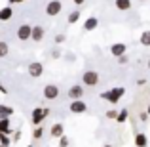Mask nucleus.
<instances>
[{
	"label": "nucleus",
	"mask_w": 150,
	"mask_h": 147,
	"mask_svg": "<svg viewBox=\"0 0 150 147\" xmlns=\"http://www.w3.org/2000/svg\"><path fill=\"white\" fill-rule=\"evenodd\" d=\"M42 136H44V128H42V126H36L34 132H33V138L34 140H42Z\"/></svg>",
	"instance_id": "obj_23"
},
{
	"label": "nucleus",
	"mask_w": 150,
	"mask_h": 147,
	"mask_svg": "<svg viewBox=\"0 0 150 147\" xmlns=\"http://www.w3.org/2000/svg\"><path fill=\"white\" fill-rule=\"evenodd\" d=\"M0 92H2V94H8V90H6V88H4V86H2V84H0Z\"/></svg>",
	"instance_id": "obj_34"
},
{
	"label": "nucleus",
	"mask_w": 150,
	"mask_h": 147,
	"mask_svg": "<svg viewBox=\"0 0 150 147\" xmlns=\"http://www.w3.org/2000/svg\"><path fill=\"white\" fill-rule=\"evenodd\" d=\"M21 2H25V0H10L11 6H13V4H21Z\"/></svg>",
	"instance_id": "obj_32"
},
{
	"label": "nucleus",
	"mask_w": 150,
	"mask_h": 147,
	"mask_svg": "<svg viewBox=\"0 0 150 147\" xmlns=\"http://www.w3.org/2000/svg\"><path fill=\"white\" fill-rule=\"evenodd\" d=\"M125 52H127V46L124 44V42H114L112 46H110V54L114 55V57H120V55H124Z\"/></svg>",
	"instance_id": "obj_11"
},
{
	"label": "nucleus",
	"mask_w": 150,
	"mask_h": 147,
	"mask_svg": "<svg viewBox=\"0 0 150 147\" xmlns=\"http://www.w3.org/2000/svg\"><path fill=\"white\" fill-rule=\"evenodd\" d=\"M82 96H84V86L82 84H72L69 88V99H82Z\"/></svg>",
	"instance_id": "obj_9"
},
{
	"label": "nucleus",
	"mask_w": 150,
	"mask_h": 147,
	"mask_svg": "<svg viewBox=\"0 0 150 147\" xmlns=\"http://www.w3.org/2000/svg\"><path fill=\"white\" fill-rule=\"evenodd\" d=\"M72 2H74V4H76V6H82V4H84V2H86V0H72Z\"/></svg>",
	"instance_id": "obj_33"
},
{
	"label": "nucleus",
	"mask_w": 150,
	"mask_h": 147,
	"mask_svg": "<svg viewBox=\"0 0 150 147\" xmlns=\"http://www.w3.org/2000/svg\"><path fill=\"white\" fill-rule=\"evenodd\" d=\"M27 147H33V145H27Z\"/></svg>",
	"instance_id": "obj_38"
},
{
	"label": "nucleus",
	"mask_w": 150,
	"mask_h": 147,
	"mask_svg": "<svg viewBox=\"0 0 150 147\" xmlns=\"http://www.w3.org/2000/svg\"><path fill=\"white\" fill-rule=\"evenodd\" d=\"M29 75L33 78H40L42 75H44V63H40V61L29 63Z\"/></svg>",
	"instance_id": "obj_6"
},
{
	"label": "nucleus",
	"mask_w": 150,
	"mask_h": 147,
	"mask_svg": "<svg viewBox=\"0 0 150 147\" xmlns=\"http://www.w3.org/2000/svg\"><path fill=\"white\" fill-rule=\"evenodd\" d=\"M44 98L46 99H57L59 98V86L57 84H46L44 86Z\"/></svg>",
	"instance_id": "obj_7"
},
{
	"label": "nucleus",
	"mask_w": 150,
	"mask_h": 147,
	"mask_svg": "<svg viewBox=\"0 0 150 147\" xmlns=\"http://www.w3.org/2000/svg\"><path fill=\"white\" fill-rule=\"evenodd\" d=\"M105 147H112V145H105Z\"/></svg>",
	"instance_id": "obj_37"
},
{
	"label": "nucleus",
	"mask_w": 150,
	"mask_h": 147,
	"mask_svg": "<svg viewBox=\"0 0 150 147\" xmlns=\"http://www.w3.org/2000/svg\"><path fill=\"white\" fill-rule=\"evenodd\" d=\"M0 145H2V147H10V145H11L10 136H6V134H0Z\"/></svg>",
	"instance_id": "obj_22"
},
{
	"label": "nucleus",
	"mask_w": 150,
	"mask_h": 147,
	"mask_svg": "<svg viewBox=\"0 0 150 147\" xmlns=\"http://www.w3.org/2000/svg\"><path fill=\"white\" fill-rule=\"evenodd\" d=\"M148 145V136L144 132H137L135 134V147H146Z\"/></svg>",
	"instance_id": "obj_13"
},
{
	"label": "nucleus",
	"mask_w": 150,
	"mask_h": 147,
	"mask_svg": "<svg viewBox=\"0 0 150 147\" xmlns=\"http://www.w3.org/2000/svg\"><path fill=\"white\" fill-rule=\"evenodd\" d=\"M50 115V109H42V107H36L33 109V117H30V122L34 126H42V122L46 120V117Z\"/></svg>",
	"instance_id": "obj_2"
},
{
	"label": "nucleus",
	"mask_w": 150,
	"mask_h": 147,
	"mask_svg": "<svg viewBox=\"0 0 150 147\" xmlns=\"http://www.w3.org/2000/svg\"><path fill=\"white\" fill-rule=\"evenodd\" d=\"M44 34H46V29H44V27H42V25H34L33 31H30V40L40 42L42 38H44Z\"/></svg>",
	"instance_id": "obj_10"
},
{
	"label": "nucleus",
	"mask_w": 150,
	"mask_h": 147,
	"mask_svg": "<svg viewBox=\"0 0 150 147\" xmlns=\"http://www.w3.org/2000/svg\"><path fill=\"white\" fill-rule=\"evenodd\" d=\"M141 44L150 46V31H143V34H141Z\"/></svg>",
	"instance_id": "obj_21"
},
{
	"label": "nucleus",
	"mask_w": 150,
	"mask_h": 147,
	"mask_svg": "<svg viewBox=\"0 0 150 147\" xmlns=\"http://www.w3.org/2000/svg\"><path fill=\"white\" fill-rule=\"evenodd\" d=\"M148 69H150V59H148Z\"/></svg>",
	"instance_id": "obj_36"
},
{
	"label": "nucleus",
	"mask_w": 150,
	"mask_h": 147,
	"mask_svg": "<svg viewBox=\"0 0 150 147\" xmlns=\"http://www.w3.org/2000/svg\"><path fill=\"white\" fill-rule=\"evenodd\" d=\"M106 118H112V120H116V117H118V111H114V109H110V111H106Z\"/></svg>",
	"instance_id": "obj_26"
},
{
	"label": "nucleus",
	"mask_w": 150,
	"mask_h": 147,
	"mask_svg": "<svg viewBox=\"0 0 150 147\" xmlns=\"http://www.w3.org/2000/svg\"><path fill=\"white\" fill-rule=\"evenodd\" d=\"M8 52H10V48H8L6 42H0V57H6Z\"/></svg>",
	"instance_id": "obj_24"
},
{
	"label": "nucleus",
	"mask_w": 150,
	"mask_h": 147,
	"mask_svg": "<svg viewBox=\"0 0 150 147\" xmlns=\"http://www.w3.org/2000/svg\"><path fill=\"white\" fill-rule=\"evenodd\" d=\"M11 115H13V109H11V107H8V105H2V103H0V118H10Z\"/></svg>",
	"instance_id": "obj_18"
},
{
	"label": "nucleus",
	"mask_w": 150,
	"mask_h": 147,
	"mask_svg": "<svg viewBox=\"0 0 150 147\" xmlns=\"http://www.w3.org/2000/svg\"><path fill=\"white\" fill-rule=\"evenodd\" d=\"M11 17H13V8L11 6H6L0 10V21H10Z\"/></svg>",
	"instance_id": "obj_14"
},
{
	"label": "nucleus",
	"mask_w": 150,
	"mask_h": 147,
	"mask_svg": "<svg viewBox=\"0 0 150 147\" xmlns=\"http://www.w3.org/2000/svg\"><path fill=\"white\" fill-rule=\"evenodd\" d=\"M114 4H116V8L120 11H127L129 8H131V0H116Z\"/></svg>",
	"instance_id": "obj_17"
},
{
	"label": "nucleus",
	"mask_w": 150,
	"mask_h": 147,
	"mask_svg": "<svg viewBox=\"0 0 150 147\" xmlns=\"http://www.w3.org/2000/svg\"><path fill=\"white\" fill-rule=\"evenodd\" d=\"M82 84H86V86H89V88H93V86H97L99 84V73L97 71H86L84 75H82Z\"/></svg>",
	"instance_id": "obj_3"
},
{
	"label": "nucleus",
	"mask_w": 150,
	"mask_h": 147,
	"mask_svg": "<svg viewBox=\"0 0 150 147\" xmlns=\"http://www.w3.org/2000/svg\"><path fill=\"white\" fill-rule=\"evenodd\" d=\"M69 109H70V113H74V115H84L86 111H88V105H86V101H82V99H74V101H70Z\"/></svg>",
	"instance_id": "obj_5"
},
{
	"label": "nucleus",
	"mask_w": 150,
	"mask_h": 147,
	"mask_svg": "<svg viewBox=\"0 0 150 147\" xmlns=\"http://www.w3.org/2000/svg\"><path fill=\"white\" fill-rule=\"evenodd\" d=\"M127 117H129L127 109H122V111H118V117H116V120L120 122V124H124V122L127 120Z\"/></svg>",
	"instance_id": "obj_20"
},
{
	"label": "nucleus",
	"mask_w": 150,
	"mask_h": 147,
	"mask_svg": "<svg viewBox=\"0 0 150 147\" xmlns=\"http://www.w3.org/2000/svg\"><path fill=\"white\" fill-rule=\"evenodd\" d=\"M30 31H33V25H29V23H23V25H19L17 29V38L19 40H29L30 38Z\"/></svg>",
	"instance_id": "obj_8"
},
{
	"label": "nucleus",
	"mask_w": 150,
	"mask_h": 147,
	"mask_svg": "<svg viewBox=\"0 0 150 147\" xmlns=\"http://www.w3.org/2000/svg\"><path fill=\"white\" fill-rule=\"evenodd\" d=\"M146 115H150V105H148V109H146Z\"/></svg>",
	"instance_id": "obj_35"
},
{
	"label": "nucleus",
	"mask_w": 150,
	"mask_h": 147,
	"mask_svg": "<svg viewBox=\"0 0 150 147\" xmlns=\"http://www.w3.org/2000/svg\"><path fill=\"white\" fill-rule=\"evenodd\" d=\"M118 59V63H122V65H125V63L129 61V57H127V54H124V55H120V57H116Z\"/></svg>",
	"instance_id": "obj_27"
},
{
	"label": "nucleus",
	"mask_w": 150,
	"mask_h": 147,
	"mask_svg": "<svg viewBox=\"0 0 150 147\" xmlns=\"http://www.w3.org/2000/svg\"><path fill=\"white\" fill-rule=\"evenodd\" d=\"M13 140L17 141V140H21V130H17V132H15V136H13Z\"/></svg>",
	"instance_id": "obj_30"
},
{
	"label": "nucleus",
	"mask_w": 150,
	"mask_h": 147,
	"mask_svg": "<svg viewBox=\"0 0 150 147\" xmlns=\"http://www.w3.org/2000/svg\"><path fill=\"white\" fill-rule=\"evenodd\" d=\"M50 134H51V138H61V136H65V126L61 124V122H55L53 126L50 128Z\"/></svg>",
	"instance_id": "obj_12"
},
{
	"label": "nucleus",
	"mask_w": 150,
	"mask_h": 147,
	"mask_svg": "<svg viewBox=\"0 0 150 147\" xmlns=\"http://www.w3.org/2000/svg\"><path fill=\"white\" fill-rule=\"evenodd\" d=\"M53 40H55V44H63V42H65V34H57Z\"/></svg>",
	"instance_id": "obj_28"
},
{
	"label": "nucleus",
	"mask_w": 150,
	"mask_h": 147,
	"mask_svg": "<svg viewBox=\"0 0 150 147\" xmlns=\"http://www.w3.org/2000/svg\"><path fill=\"white\" fill-rule=\"evenodd\" d=\"M137 84H139V86H144V84H146V80H144V78H139V80H137Z\"/></svg>",
	"instance_id": "obj_31"
},
{
	"label": "nucleus",
	"mask_w": 150,
	"mask_h": 147,
	"mask_svg": "<svg viewBox=\"0 0 150 147\" xmlns=\"http://www.w3.org/2000/svg\"><path fill=\"white\" fill-rule=\"evenodd\" d=\"M97 25H99V19L97 17H88L84 23V31H93V29H97Z\"/></svg>",
	"instance_id": "obj_16"
},
{
	"label": "nucleus",
	"mask_w": 150,
	"mask_h": 147,
	"mask_svg": "<svg viewBox=\"0 0 150 147\" xmlns=\"http://www.w3.org/2000/svg\"><path fill=\"white\" fill-rule=\"evenodd\" d=\"M143 2H146V0H143Z\"/></svg>",
	"instance_id": "obj_39"
},
{
	"label": "nucleus",
	"mask_w": 150,
	"mask_h": 147,
	"mask_svg": "<svg viewBox=\"0 0 150 147\" xmlns=\"http://www.w3.org/2000/svg\"><path fill=\"white\" fill-rule=\"evenodd\" d=\"M11 132H13V130H11L10 118H0V134H6V136H10Z\"/></svg>",
	"instance_id": "obj_15"
},
{
	"label": "nucleus",
	"mask_w": 150,
	"mask_h": 147,
	"mask_svg": "<svg viewBox=\"0 0 150 147\" xmlns=\"http://www.w3.org/2000/svg\"><path fill=\"white\" fill-rule=\"evenodd\" d=\"M70 145V140L67 136H61L59 138V147H69Z\"/></svg>",
	"instance_id": "obj_25"
},
{
	"label": "nucleus",
	"mask_w": 150,
	"mask_h": 147,
	"mask_svg": "<svg viewBox=\"0 0 150 147\" xmlns=\"http://www.w3.org/2000/svg\"><path fill=\"white\" fill-rule=\"evenodd\" d=\"M63 10V4L61 0H51V2L46 4V14L50 15V17H55V15H59Z\"/></svg>",
	"instance_id": "obj_4"
},
{
	"label": "nucleus",
	"mask_w": 150,
	"mask_h": 147,
	"mask_svg": "<svg viewBox=\"0 0 150 147\" xmlns=\"http://www.w3.org/2000/svg\"><path fill=\"white\" fill-rule=\"evenodd\" d=\"M0 147H2V145H0Z\"/></svg>",
	"instance_id": "obj_40"
},
{
	"label": "nucleus",
	"mask_w": 150,
	"mask_h": 147,
	"mask_svg": "<svg viewBox=\"0 0 150 147\" xmlns=\"http://www.w3.org/2000/svg\"><path fill=\"white\" fill-rule=\"evenodd\" d=\"M78 19H80V10H74V11H70V14H69V17H67V23H69V25H74Z\"/></svg>",
	"instance_id": "obj_19"
},
{
	"label": "nucleus",
	"mask_w": 150,
	"mask_h": 147,
	"mask_svg": "<svg viewBox=\"0 0 150 147\" xmlns=\"http://www.w3.org/2000/svg\"><path fill=\"white\" fill-rule=\"evenodd\" d=\"M139 118H141L143 122H146V120H148V115H146V113H141V117H139Z\"/></svg>",
	"instance_id": "obj_29"
},
{
	"label": "nucleus",
	"mask_w": 150,
	"mask_h": 147,
	"mask_svg": "<svg viewBox=\"0 0 150 147\" xmlns=\"http://www.w3.org/2000/svg\"><path fill=\"white\" fill-rule=\"evenodd\" d=\"M124 94H125V88H124V86H114V88L103 92V94H101V99H105V101L116 105V103L122 99V96H124Z\"/></svg>",
	"instance_id": "obj_1"
}]
</instances>
